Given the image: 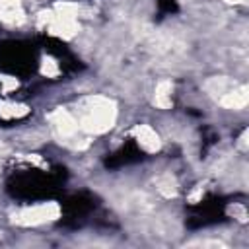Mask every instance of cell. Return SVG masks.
Segmentation results:
<instances>
[{
  "mask_svg": "<svg viewBox=\"0 0 249 249\" xmlns=\"http://www.w3.org/2000/svg\"><path fill=\"white\" fill-rule=\"evenodd\" d=\"M115 117H117L115 103L107 97L95 95L86 101V109H84L80 126H82V130H86L89 134H101L113 126Z\"/></svg>",
  "mask_w": 249,
  "mask_h": 249,
  "instance_id": "1",
  "label": "cell"
},
{
  "mask_svg": "<svg viewBox=\"0 0 249 249\" xmlns=\"http://www.w3.org/2000/svg\"><path fill=\"white\" fill-rule=\"evenodd\" d=\"M60 216V206L56 202H43L31 208H23L12 216V222L18 226H39L45 222H53Z\"/></svg>",
  "mask_w": 249,
  "mask_h": 249,
  "instance_id": "2",
  "label": "cell"
},
{
  "mask_svg": "<svg viewBox=\"0 0 249 249\" xmlns=\"http://www.w3.org/2000/svg\"><path fill=\"white\" fill-rule=\"evenodd\" d=\"M249 101V88L247 86H231L220 99L218 103L226 109H243Z\"/></svg>",
  "mask_w": 249,
  "mask_h": 249,
  "instance_id": "3",
  "label": "cell"
},
{
  "mask_svg": "<svg viewBox=\"0 0 249 249\" xmlns=\"http://www.w3.org/2000/svg\"><path fill=\"white\" fill-rule=\"evenodd\" d=\"M51 121L56 128V132L60 136H72L78 130V123L76 119L66 111V109H56L54 113H51Z\"/></svg>",
  "mask_w": 249,
  "mask_h": 249,
  "instance_id": "4",
  "label": "cell"
},
{
  "mask_svg": "<svg viewBox=\"0 0 249 249\" xmlns=\"http://www.w3.org/2000/svg\"><path fill=\"white\" fill-rule=\"evenodd\" d=\"M0 19L12 25L21 23L23 10H21V0H0Z\"/></svg>",
  "mask_w": 249,
  "mask_h": 249,
  "instance_id": "5",
  "label": "cell"
},
{
  "mask_svg": "<svg viewBox=\"0 0 249 249\" xmlns=\"http://www.w3.org/2000/svg\"><path fill=\"white\" fill-rule=\"evenodd\" d=\"M134 134H136L138 144H140L146 152H158V150H160L161 142H160L158 132H156L152 126H148V124H140V126L134 128Z\"/></svg>",
  "mask_w": 249,
  "mask_h": 249,
  "instance_id": "6",
  "label": "cell"
},
{
  "mask_svg": "<svg viewBox=\"0 0 249 249\" xmlns=\"http://www.w3.org/2000/svg\"><path fill=\"white\" fill-rule=\"evenodd\" d=\"M171 89L173 84L169 80H163L156 86V93H154V105L160 109H169L171 107Z\"/></svg>",
  "mask_w": 249,
  "mask_h": 249,
  "instance_id": "7",
  "label": "cell"
},
{
  "mask_svg": "<svg viewBox=\"0 0 249 249\" xmlns=\"http://www.w3.org/2000/svg\"><path fill=\"white\" fill-rule=\"evenodd\" d=\"M156 187H158V191H160L165 198H171V196L177 195V183H175V179H173L171 173H161V175L156 179Z\"/></svg>",
  "mask_w": 249,
  "mask_h": 249,
  "instance_id": "8",
  "label": "cell"
},
{
  "mask_svg": "<svg viewBox=\"0 0 249 249\" xmlns=\"http://www.w3.org/2000/svg\"><path fill=\"white\" fill-rule=\"evenodd\" d=\"M230 88H231V82H230L228 78H212V80L206 84V89H208L210 95H214L216 99H220Z\"/></svg>",
  "mask_w": 249,
  "mask_h": 249,
  "instance_id": "9",
  "label": "cell"
},
{
  "mask_svg": "<svg viewBox=\"0 0 249 249\" xmlns=\"http://www.w3.org/2000/svg\"><path fill=\"white\" fill-rule=\"evenodd\" d=\"M27 107L19 103H0V115L4 119H14V117H23L27 115Z\"/></svg>",
  "mask_w": 249,
  "mask_h": 249,
  "instance_id": "10",
  "label": "cell"
},
{
  "mask_svg": "<svg viewBox=\"0 0 249 249\" xmlns=\"http://www.w3.org/2000/svg\"><path fill=\"white\" fill-rule=\"evenodd\" d=\"M58 72H60L58 62L54 58H51V56H43V60H41V74L47 76V78H54Z\"/></svg>",
  "mask_w": 249,
  "mask_h": 249,
  "instance_id": "11",
  "label": "cell"
},
{
  "mask_svg": "<svg viewBox=\"0 0 249 249\" xmlns=\"http://www.w3.org/2000/svg\"><path fill=\"white\" fill-rule=\"evenodd\" d=\"M2 84H4V91L18 88V80H16V78H10V76H4V78H2Z\"/></svg>",
  "mask_w": 249,
  "mask_h": 249,
  "instance_id": "12",
  "label": "cell"
},
{
  "mask_svg": "<svg viewBox=\"0 0 249 249\" xmlns=\"http://www.w3.org/2000/svg\"><path fill=\"white\" fill-rule=\"evenodd\" d=\"M226 2H231V4H243L245 0H226Z\"/></svg>",
  "mask_w": 249,
  "mask_h": 249,
  "instance_id": "13",
  "label": "cell"
}]
</instances>
